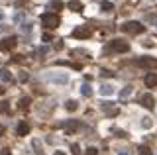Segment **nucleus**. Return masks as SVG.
<instances>
[{"mask_svg": "<svg viewBox=\"0 0 157 155\" xmlns=\"http://www.w3.org/2000/svg\"><path fill=\"white\" fill-rule=\"evenodd\" d=\"M122 32L132 33V36H140V33L145 32V26H141L140 22H126L124 26H122Z\"/></svg>", "mask_w": 157, "mask_h": 155, "instance_id": "f257e3e1", "label": "nucleus"}, {"mask_svg": "<svg viewBox=\"0 0 157 155\" xmlns=\"http://www.w3.org/2000/svg\"><path fill=\"white\" fill-rule=\"evenodd\" d=\"M41 22H43V26L47 28V30H55V28L59 26V16L57 14H51V12H47V14H43L41 16Z\"/></svg>", "mask_w": 157, "mask_h": 155, "instance_id": "f03ea898", "label": "nucleus"}, {"mask_svg": "<svg viewBox=\"0 0 157 155\" xmlns=\"http://www.w3.org/2000/svg\"><path fill=\"white\" fill-rule=\"evenodd\" d=\"M108 49L116 51V53H128V51H130V43H126L124 40H112Z\"/></svg>", "mask_w": 157, "mask_h": 155, "instance_id": "7ed1b4c3", "label": "nucleus"}, {"mask_svg": "<svg viewBox=\"0 0 157 155\" xmlns=\"http://www.w3.org/2000/svg\"><path fill=\"white\" fill-rule=\"evenodd\" d=\"M136 65L141 67V69H155L157 59H153V57H140V59L136 61Z\"/></svg>", "mask_w": 157, "mask_h": 155, "instance_id": "20e7f679", "label": "nucleus"}, {"mask_svg": "<svg viewBox=\"0 0 157 155\" xmlns=\"http://www.w3.org/2000/svg\"><path fill=\"white\" fill-rule=\"evenodd\" d=\"M16 45H18V37L16 36L4 37V40L0 41V49H2V51H10V49H14Z\"/></svg>", "mask_w": 157, "mask_h": 155, "instance_id": "39448f33", "label": "nucleus"}, {"mask_svg": "<svg viewBox=\"0 0 157 155\" xmlns=\"http://www.w3.org/2000/svg\"><path fill=\"white\" fill-rule=\"evenodd\" d=\"M88 36H90V28L88 26H77L73 30V37H77V40H86Z\"/></svg>", "mask_w": 157, "mask_h": 155, "instance_id": "423d86ee", "label": "nucleus"}, {"mask_svg": "<svg viewBox=\"0 0 157 155\" xmlns=\"http://www.w3.org/2000/svg\"><path fill=\"white\" fill-rule=\"evenodd\" d=\"M140 104L144 106V108H153V106H155V100H153V96H151L149 93H145V94L140 96Z\"/></svg>", "mask_w": 157, "mask_h": 155, "instance_id": "0eeeda50", "label": "nucleus"}, {"mask_svg": "<svg viewBox=\"0 0 157 155\" xmlns=\"http://www.w3.org/2000/svg\"><path fill=\"white\" fill-rule=\"evenodd\" d=\"M102 110H104V114H108V116H116L120 110H118V106H114V102H102Z\"/></svg>", "mask_w": 157, "mask_h": 155, "instance_id": "6e6552de", "label": "nucleus"}, {"mask_svg": "<svg viewBox=\"0 0 157 155\" xmlns=\"http://www.w3.org/2000/svg\"><path fill=\"white\" fill-rule=\"evenodd\" d=\"M144 83H145L147 89H153V86H157V75H155V73H149V75L144 79Z\"/></svg>", "mask_w": 157, "mask_h": 155, "instance_id": "1a4fd4ad", "label": "nucleus"}, {"mask_svg": "<svg viewBox=\"0 0 157 155\" xmlns=\"http://www.w3.org/2000/svg\"><path fill=\"white\" fill-rule=\"evenodd\" d=\"M45 79L51 81V83H59V85H65L67 83V75H47Z\"/></svg>", "mask_w": 157, "mask_h": 155, "instance_id": "9d476101", "label": "nucleus"}, {"mask_svg": "<svg viewBox=\"0 0 157 155\" xmlns=\"http://www.w3.org/2000/svg\"><path fill=\"white\" fill-rule=\"evenodd\" d=\"M49 10H55V12H59V10H63L65 8V4L61 2V0H49Z\"/></svg>", "mask_w": 157, "mask_h": 155, "instance_id": "9b49d317", "label": "nucleus"}, {"mask_svg": "<svg viewBox=\"0 0 157 155\" xmlns=\"http://www.w3.org/2000/svg\"><path fill=\"white\" fill-rule=\"evenodd\" d=\"M16 134H18V135H28V134H29V126H28L26 122H20L18 128H16Z\"/></svg>", "mask_w": 157, "mask_h": 155, "instance_id": "f8f14e48", "label": "nucleus"}, {"mask_svg": "<svg viewBox=\"0 0 157 155\" xmlns=\"http://www.w3.org/2000/svg\"><path fill=\"white\" fill-rule=\"evenodd\" d=\"M100 94H102V96L114 94V86H112V85H102V86H100Z\"/></svg>", "mask_w": 157, "mask_h": 155, "instance_id": "ddd939ff", "label": "nucleus"}, {"mask_svg": "<svg viewBox=\"0 0 157 155\" xmlns=\"http://www.w3.org/2000/svg\"><path fill=\"white\" fill-rule=\"evenodd\" d=\"M69 8H71L73 12H82V2H78V0H71V2H69Z\"/></svg>", "mask_w": 157, "mask_h": 155, "instance_id": "4468645a", "label": "nucleus"}, {"mask_svg": "<svg viewBox=\"0 0 157 155\" xmlns=\"http://www.w3.org/2000/svg\"><path fill=\"white\" fill-rule=\"evenodd\" d=\"M132 93H134V86L128 85V86H124V89L120 90V98H128V96H130Z\"/></svg>", "mask_w": 157, "mask_h": 155, "instance_id": "2eb2a0df", "label": "nucleus"}, {"mask_svg": "<svg viewBox=\"0 0 157 155\" xmlns=\"http://www.w3.org/2000/svg\"><path fill=\"white\" fill-rule=\"evenodd\" d=\"M0 79H2L4 83L12 81V73H10V69H2V71H0Z\"/></svg>", "mask_w": 157, "mask_h": 155, "instance_id": "dca6fc26", "label": "nucleus"}, {"mask_svg": "<svg viewBox=\"0 0 157 155\" xmlns=\"http://www.w3.org/2000/svg\"><path fill=\"white\" fill-rule=\"evenodd\" d=\"M65 108L73 112V110H77V108H78V102H77V100H69V102L65 104Z\"/></svg>", "mask_w": 157, "mask_h": 155, "instance_id": "f3484780", "label": "nucleus"}, {"mask_svg": "<svg viewBox=\"0 0 157 155\" xmlns=\"http://www.w3.org/2000/svg\"><path fill=\"white\" fill-rule=\"evenodd\" d=\"M100 8H102L104 12H112V10H114V4H112V2H102Z\"/></svg>", "mask_w": 157, "mask_h": 155, "instance_id": "a211bd4d", "label": "nucleus"}, {"mask_svg": "<svg viewBox=\"0 0 157 155\" xmlns=\"http://www.w3.org/2000/svg\"><path fill=\"white\" fill-rule=\"evenodd\" d=\"M29 104H32V98H22V100H20V108H22V110H26Z\"/></svg>", "mask_w": 157, "mask_h": 155, "instance_id": "6ab92c4d", "label": "nucleus"}, {"mask_svg": "<svg viewBox=\"0 0 157 155\" xmlns=\"http://www.w3.org/2000/svg\"><path fill=\"white\" fill-rule=\"evenodd\" d=\"M141 126H144L145 130H149L151 126H153V120H151V118H144V120H141Z\"/></svg>", "mask_w": 157, "mask_h": 155, "instance_id": "aec40b11", "label": "nucleus"}, {"mask_svg": "<svg viewBox=\"0 0 157 155\" xmlns=\"http://www.w3.org/2000/svg\"><path fill=\"white\" fill-rule=\"evenodd\" d=\"M81 93L85 94V96H90L92 94V89H90V85H82V89H81Z\"/></svg>", "mask_w": 157, "mask_h": 155, "instance_id": "412c9836", "label": "nucleus"}, {"mask_svg": "<svg viewBox=\"0 0 157 155\" xmlns=\"http://www.w3.org/2000/svg\"><path fill=\"white\" fill-rule=\"evenodd\" d=\"M145 22L147 24H157V14H147V16H145Z\"/></svg>", "mask_w": 157, "mask_h": 155, "instance_id": "4be33fe9", "label": "nucleus"}, {"mask_svg": "<svg viewBox=\"0 0 157 155\" xmlns=\"http://www.w3.org/2000/svg\"><path fill=\"white\" fill-rule=\"evenodd\" d=\"M137 151H140V155H151V149L147 147V145H140V149H137Z\"/></svg>", "mask_w": 157, "mask_h": 155, "instance_id": "5701e85b", "label": "nucleus"}, {"mask_svg": "<svg viewBox=\"0 0 157 155\" xmlns=\"http://www.w3.org/2000/svg\"><path fill=\"white\" fill-rule=\"evenodd\" d=\"M63 128H67V130H75L77 126H78V122H65V124H61Z\"/></svg>", "mask_w": 157, "mask_h": 155, "instance_id": "b1692460", "label": "nucleus"}, {"mask_svg": "<svg viewBox=\"0 0 157 155\" xmlns=\"http://www.w3.org/2000/svg\"><path fill=\"white\" fill-rule=\"evenodd\" d=\"M33 147H36V153L37 155H43V149L39 147V139H33Z\"/></svg>", "mask_w": 157, "mask_h": 155, "instance_id": "393cba45", "label": "nucleus"}, {"mask_svg": "<svg viewBox=\"0 0 157 155\" xmlns=\"http://www.w3.org/2000/svg\"><path fill=\"white\" fill-rule=\"evenodd\" d=\"M85 153H86V155H98V149L94 147V145H90V147H86Z\"/></svg>", "mask_w": 157, "mask_h": 155, "instance_id": "a878e982", "label": "nucleus"}, {"mask_svg": "<svg viewBox=\"0 0 157 155\" xmlns=\"http://www.w3.org/2000/svg\"><path fill=\"white\" fill-rule=\"evenodd\" d=\"M8 110H10V102H2V104H0V112H4V114H6Z\"/></svg>", "mask_w": 157, "mask_h": 155, "instance_id": "bb28decb", "label": "nucleus"}, {"mask_svg": "<svg viewBox=\"0 0 157 155\" xmlns=\"http://www.w3.org/2000/svg\"><path fill=\"white\" fill-rule=\"evenodd\" d=\"M28 79H29V75H28L26 71H22V73H20V81H22V83H26Z\"/></svg>", "mask_w": 157, "mask_h": 155, "instance_id": "cd10ccee", "label": "nucleus"}, {"mask_svg": "<svg viewBox=\"0 0 157 155\" xmlns=\"http://www.w3.org/2000/svg\"><path fill=\"white\" fill-rule=\"evenodd\" d=\"M100 75H102V77H114V73L108 71V69H102V71H100Z\"/></svg>", "mask_w": 157, "mask_h": 155, "instance_id": "c85d7f7f", "label": "nucleus"}, {"mask_svg": "<svg viewBox=\"0 0 157 155\" xmlns=\"http://www.w3.org/2000/svg\"><path fill=\"white\" fill-rule=\"evenodd\" d=\"M71 151H73V155H81V151H78V145H77V143H73V145H71Z\"/></svg>", "mask_w": 157, "mask_h": 155, "instance_id": "c756f323", "label": "nucleus"}, {"mask_svg": "<svg viewBox=\"0 0 157 155\" xmlns=\"http://www.w3.org/2000/svg\"><path fill=\"white\" fill-rule=\"evenodd\" d=\"M47 51H49V47H39V49H37L39 57H41V55H47Z\"/></svg>", "mask_w": 157, "mask_h": 155, "instance_id": "7c9ffc66", "label": "nucleus"}, {"mask_svg": "<svg viewBox=\"0 0 157 155\" xmlns=\"http://www.w3.org/2000/svg\"><path fill=\"white\" fill-rule=\"evenodd\" d=\"M43 41H53V36L51 33H45V36H43Z\"/></svg>", "mask_w": 157, "mask_h": 155, "instance_id": "2f4dec72", "label": "nucleus"}, {"mask_svg": "<svg viewBox=\"0 0 157 155\" xmlns=\"http://www.w3.org/2000/svg\"><path fill=\"white\" fill-rule=\"evenodd\" d=\"M53 47H55V49H63V41H61V40H57V43H55Z\"/></svg>", "mask_w": 157, "mask_h": 155, "instance_id": "473e14b6", "label": "nucleus"}, {"mask_svg": "<svg viewBox=\"0 0 157 155\" xmlns=\"http://www.w3.org/2000/svg\"><path fill=\"white\" fill-rule=\"evenodd\" d=\"M22 30H24V32H29V30H32V26H29V24H24Z\"/></svg>", "mask_w": 157, "mask_h": 155, "instance_id": "72a5a7b5", "label": "nucleus"}, {"mask_svg": "<svg viewBox=\"0 0 157 155\" xmlns=\"http://www.w3.org/2000/svg\"><path fill=\"white\" fill-rule=\"evenodd\" d=\"M2 20H4V14H2V12H0V22H2Z\"/></svg>", "mask_w": 157, "mask_h": 155, "instance_id": "f704fd0d", "label": "nucleus"}, {"mask_svg": "<svg viewBox=\"0 0 157 155\" xmlns=\"http://www.w3.org/2000/svg\"><path fill=\"white\" fill-rule=\"evenodd\" d=\"M55 155H65V153H63V151H55Z\"/></svg>", "mask_w": 157, "mask_h": 155, "instance_id": "c9c22d12", "label": "nucleus"}, {"mask_svg": "<svg viewBox=\"0 0 157 155\" xmlns=\"http://www.w3.org/2000/svg\"><path fill=\"white\" fill-rule=\"evenodd\" d=\"M4 134V128H2V126H0V135H2Z\"/></svg>", "mask_w": 157, "mask_h": 155, "instance_id": "e433bc0d", "label": "nucleus"}, {"mask_svg": "<svg viewBox=\"0 0 157 155\" xmlns=\"http://www.w3.org/2000/svg\"><path fill=\"white\" fill-rule=\"evenodd\" d=\"M0 94H4V89H2V86H0Z\"/></svg>", "mask_w": 157, "mask_h": 155, "instance_id": "4c0bfd02", "label": "nucleus"}, {"mask_svg": "<svg viewBox=\"0 0 157 155\" xmlns=\"http://www.w3.org/2000/svg\"><path fill=\"white\" fill-rule=\"evenodd\" d=\"M118 155H128V153H126V151H122V153H118Z\"/></svg>", "mask_w": 157, "mask_h": 155, "instance_id": "58836bf2", "label": "nucleus"}]
</instances>
